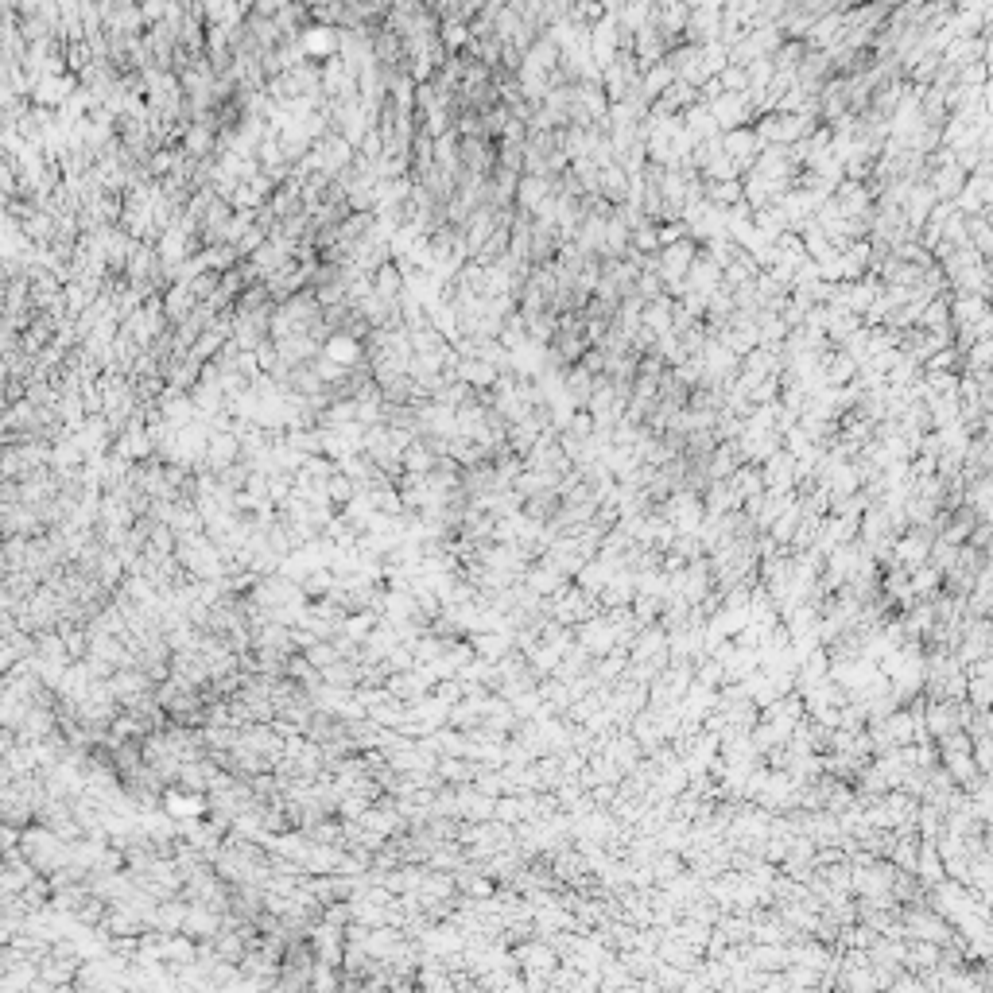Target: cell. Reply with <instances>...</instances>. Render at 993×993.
Wrapping results in <instances>:
<instances>
[{
	"label": "cell",
	"instance_id": "obj_1",
	"mask_svg": "<svg viewBox=\"0 0 993 993\" xmlns=\"http://www.w3.org/2000/svg\"><path fill=\"white\" fill-rule=\"evenodd\" d=\"M330 357H334V361H353V357H357L353 338H342V334H338V338H330Z\"/></svg>",
	"mask_w": 993,
	"mask_h": 993
}]
</instances>
